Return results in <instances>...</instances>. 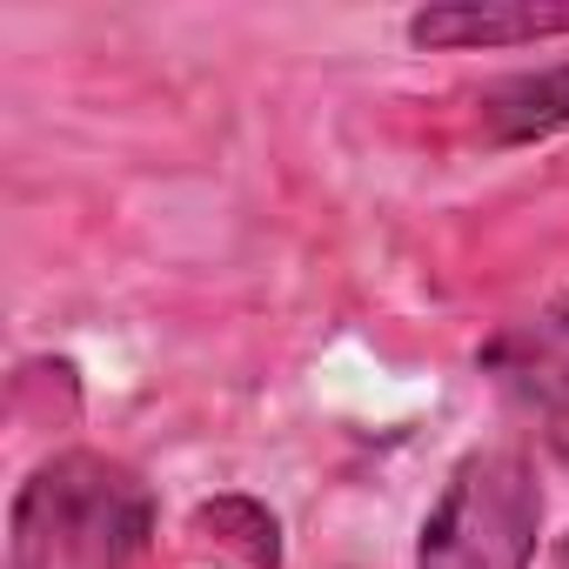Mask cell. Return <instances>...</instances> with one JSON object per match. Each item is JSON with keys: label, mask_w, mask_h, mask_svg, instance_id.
Instances as JSON below:
<instances>
[{"label": "cell", "mask_w": 569, "mask_h": 569, "mask_svg": "<svg viewBox=\"0 0 569 569\" xmlns=\"http://www.w3.org/2000/svg\"><path fill=\"white\" fill-rule=\"evenodd\" d=\"M148 536H154L148 482L101 449L48 456L14 489L8 516L14 569H134Z\"/></svg>", "instance_id": "obj_1"}, {"label": "cell", "mask_w": 569, "mask_h": 569, "mask_svg": "<svg viewBox=\"0 0 569 569\" xmlns=\"http://www.w3.org/2000/svg\"><path fill=\"white\" fill-rule=\"evenodd\" d=\"M542 542L536 462L509 442L469 449L422 516L416 569H529Z\"/></svg>", "instance_id": "obj_2"}, {"label": "cell", "mask_w": 569, "mask_h": 569, "mask_svg": "<svg viewBox=\"0 0 569 569\" xmlns=\"http://www.w3.org/2000/svg\"><path fill=\"white\" fill-rule=\"evenodd\" d=\"M476 369L509 402V416H522V429L556 462H569V302L496 329L482 342Z\"/></svg>", "instance_id": "obj_3"}, {"label": "cell", "mask_w": 569, "mask_h": 569, "mask_svg": "<svg viewBox=\"0 0 569 569\" xmlns=\"http://www.w3.org/2000/svg\"><path fill=\"white\" fill-rule=\"evenodd\" d=\"M409 48L429 54H496V48H536L569 34V0H456V8L409 14Z\"/></svg>", "instance_id": "obj_4"}, {"label": "cell", "mask_w": 569, "mask_h": 569, "mask_svg": "<svg viewBox=\"0 0 569 569\" xmlns=\"http://www.w3.org/2000/svg\"><path fill=\"white\" fill-rule=\"evenodd\" d=\"M476 128L502 148L516 141H549L569 134V61L536 68V74H502L476 94Z\"/></svg>", "instance_id": "obj_5"}, {"label": "cell", "mask_w": 569, "mask_h": 569, "mask_svg": "<svg viewBox=\"0 0 569 569\" xmlns=\"http://www.w3.org/2000/svg\"><path fill=\"white\" fill-rule=\"evenodd\" d=\"M188 536L228 569H281V522L254 496H208L188 509Z\"/></svg>", "instance_id": "obj_6"}, {"label": "cell", "mask_w": 569, "mask_h": 569, "mask_svg": "<svg viewBox=\"0 0 569 569\" xmlns=\"http://www.w3.org/2000/svg\"><path fill=\"white\" fill-rule=\"evenodd\" d=\"M556 569H569V536H562V542H556Z\"/></svg>", "instance_id": "obj_7"}]
</instances>
